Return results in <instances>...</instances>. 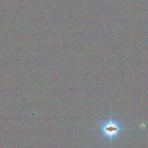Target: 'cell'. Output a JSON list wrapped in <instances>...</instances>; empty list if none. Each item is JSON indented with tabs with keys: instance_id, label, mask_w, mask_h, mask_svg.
<instances>
[{
	"instance_id": "6da1fadb",
	"label": "cell",
	"mask_w": 148,
	"mask_h": 148,
	"mask_svg": "<svg viewBox=\"0 0 148 148\" xmlns=\"http://www.w3.org/2000/svg\"><path fill=\"white\" fill-rule=\"evenodd\" d=\"M127 128L123 127L120 121L113 119L110 114L109 119L99 123V131L102 139H105L111 143L119 137Z\"/></svg>"
}]
</instances>
